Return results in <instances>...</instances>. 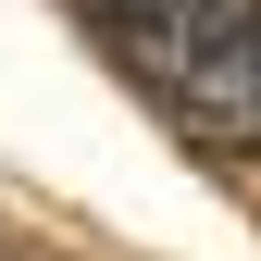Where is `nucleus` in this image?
<instances>
[{
    "instance_id": "f257e3e1",
    "label": "nucleus",
    "mask_w": 261,
    "mask_h": 261,
    "mask_svg": "<svg viewBox=\"0 0 261 261\" xmlns=\"http://www.w3.org/2000/svg\"><path fill=\"white\" fill-rule=\"evenodd\" d=\"M75 13L100 25V50L124 62V75L174 87V62H187V38H199V13H212V0H75Z\"/></svg>"
}]
</instances>
